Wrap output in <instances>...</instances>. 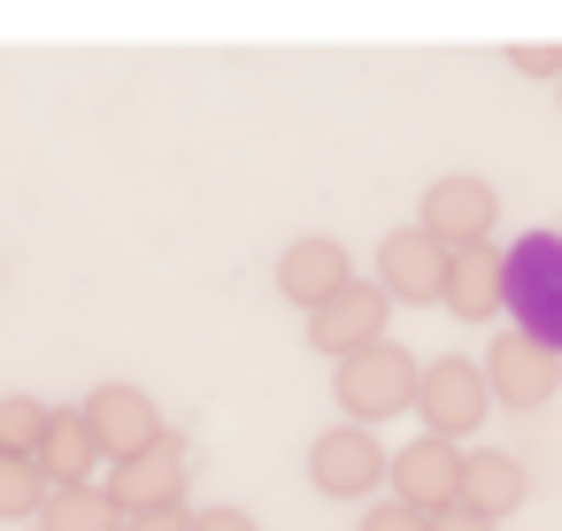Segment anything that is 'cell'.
<instances>
[{"label":"cell","mask_w":562,"mask_h":531,"mask_svg":"<svg viewBox=\"0 0 562 531\" xmlns=\"http://www.w3.org/2000/svg\"><path fill=\"white\" fill-rule=\"evenodd\" d=\"M493 216H501V201H493L485 178H439V185H424L416 231L439 239L447 255H462V247H485L493 239Z\"/></svg>","instance_id":"5b68a950"},{"label":"cell","mask_w":562,"mask_h":531,"mask_svg":"<svg viewBox=\"0 0 562 531\" xmlns=\"http://www.w3.org/2000/svg\"><path fill=\"white\" fill-rule=\"evenodd\" d=\"M40 531H124V500L93 477V485H55L40 508Z\"/></svg>","instance_id":"2e32d148"},{"label":"cell","mask_w":562,"mask_h":531,"mask_svg":"<svg viewBox=\"0 0 562 531\" xmlns=\"http://www.w3.org/2000/svg\"><path fill=\"white\" fill-rule=\"evenodd\" d=\"M524 462L516 454H501V447H470L462 454V508H477L485 523H501V516H516L524 508Z\"/></svg>","instance_id":"4fadbf2b"},{"label":"cell","mask_w":562,"mask_h":531,"mask_svg":"<svg viewBox=\"0 0 562 531\" xmlns=\"http://www.w3.org/2000/svg\"><path fill=\"white\" fill-rule=\"evenodd\" d=\"M447 308H454L462 324L501 316V247H462V255L447 262Z\"/></svg>","instance_id":"9a60e30c"},{"label":"cell","mask_w":562,"mask_h":531,"mask_svg":"<svg viewBox=\"0 0 562 531\" xmlns=\"http://www.w3.org/2000/svg\"><path fill=\"white\" fill-rule=\"evenodd\" d=\"M462 454L470 447H454V439H408L401 454H393V470H385V485H393V500H408V508H424V516H447L454 500H462Z\"/></svg>","instance_id":"52a82bcc"},{"label":"cell","mask_w":562,"mask_h":531,"mask_svg":"<svg viewBox=\"0 0 562 531\" xmlns=\"http://www.w3.org/2000/svg\"><path fill=\"white\" fill-rule=\"evenodd\" d=\"M362 531H431V516L408 500H378V508H362Z\"/></svg>","instance_id":"d6986e66"},{"label":"cell","mask_w":562,"mask_h":531,"mask_svg":"<svg viewBox=\"0 0 562 531\" xmlns=\"http://www.w3.org/2000/svg\"><path fill=\"white\" fill-rule=\"evenodd\" d=\"M186 470H193V454H186V431H162L147 454L116 462L109 493L124 500V516H139V508H178V493H186Z\"/></svg>","instance_id":"8fae6325"},{"label":"cell","mask_w":562,"mask_h":531,"mask_svg":"<svg viewBox=\"0 0 562 531\" xmlns=\"http://www.w3.org/2000/svg\"><path fill=\"white\" fill-rule=\"evenodd\" d=\"M416 385H424V362L408 354V347H393V339H378V347H362V354H347L339 370H331V393H339V416L347 423H385V416H401V408H416Z\"/></svg>","instance_id":"7a4b0ae2"},{"label":"cell","mask_w":562,"mask_h":531,"mask_svg":"<svg viewBox=\"0 0 562 531\" xmlns=\"http://www.w3.org/2000/svg\"><path fill=\"white\" fill-rule=\"evenodd\" d=\"M508 63H516L524 78H554V70H562V47H531V39H524V47H508Z\"/></svg>","instance_id":"ffe728a7"},{"label":"cell","mask_w":562,"mask_h":531,"mask_svg":"<svg viewBox=\"0 0 562 531\" xmlns=\"http://www.w3.org/2000/svg\"><path fill=\"white\" fill-rule=\"evenodd\" d=\"M47 470L32 454H0V523H16V516H40L47 508Z\"/></svg>","instance_id":"e0dca14e"},{"label":"cell","mask_w":562,"mask_h":531,"mask_svg":"<svg viewBox=\"0 0 562 531\" xmlns=\"http://www.w3.org/2000/svg\"><path fill=\"white\" fill-rule=\"evenodd\" d=\"M124 531H193V516H186V500L178 508H139V516H124Z\"/></svg>","instance_id":"44dd1931"},{"label":"cell","mask_w":562,"mask_h":531,"mask_svg":"<svg viewBox=\"0 0 562 531\" xmlns=\"http://www.w3.org/2000/svg\"><path fill=\"white\" fill-rule=\"evenodd\" d=\"M501 316L562 354V231H524L501 247Z\"/></svg>","instance_id":"6da1fadb"},{"label":"cell","mask_w":562,"mask_h":531,"mask_svg":"<svg viewBox=\"0 0 562 531\" xmlns=\"http://www.w3.org/2000/svg\"><path fill=\"white\" fill-rule=\"evenodd\" d=\"M101 462H109V454H101L86 408H55V423H47V439H40V470H47V485H93Z\"/></svg>","instance_id":"5bb4252c"},{"label":"cell","mask_w":562,"mask_h":531,"mask_svg":"<svg viewBox=\"0 0 562 531\" xmlns=\"http://www.w3.org/2000/svg\"><path fill=\"white\" fill-rule=\"evenodd\" d=\"M193 531H262V523H255L247 508H232V500H216V508H201V516H193Z\"/></svg>","instance_id":"7402d4cb"},{"label":"cell","mask_w":562,"mask_h":531,"mask_svg":"<svg viewBox=\"0 0 562 531\" xmlns=\"http://www.w3.org/2000/svg\"><path fill=\"white\" fill-rule=\"evenodd\" d=\"M485 400H493V385H485V362H470V354H439L431 370H424V385H416V416H424V431L431 439H470V431H485Z\"/></svg>","instance_id":"3957f363"},{"label":"cell","mask_w":562,"mask_h":531,"mask_svg":"<svg viewBox=\"0 0 562 531\" xmlns=\"http://www.w3.org/2000/svg\"><path fill=\"white\" fill-rule=\"evenodd\" d=\"M47 423H55L47 400H32V393H0V454H32V462H40Z\"/></svg>","instance_id":"ac0fdd59"},{"label":"cell","mask_w":562,"mask_h":531,"mask_svg":"<svg viewBox=\"0 0 562 531\" xmlns=\"http://www.w3.org/2000/svg\"><path fill=\"white\" fill-rule=\"evenodd\" d=\"M355 285V255L339 247V239H293L285 255H278V293L293 301V308H324V301H339Z\"/></svg>","instance_id":"7c38bea8"},{"label":"cell","mask_w":562,"mask_h":531,"mask_svg":"<svg viewBox=\"0 0 562 531\" xmlns=\"http://www.w3.org/2000/svg\"><path fill=\"white\" fill-rule=\"evenodd\" d=\"M385 470H393V454H385L378 431H362V423H331V431L308 439V477H316V493H331V500L378 493Z\"/></svg>","instance_id":"277c9868"},{"label":"cell","mask_w":562,"mask_h":531,"mask_svg":"<svg viewBox=\"0 0 562 531\" xmlns=\"http://www.w3.org/2000/svg\"><path fill=\"white\" fill-rule=\"evenodd\" d=\"M431 531H501V523H485L477 508H462V500H454L447 516H431Z\"/></svg>","instance_id":"603a6c76"},{"label":"cell","mask_w":562,"mask_h":531,"mask_svg":"<svg viewBox=\"0 0 562 531\" xmlns=\"http://www.w3.org/2000/svg\"><path fill=\"white\" fill-rule=\"evenodd\" d=\"M485 385H493L501 408H539V400L562 393V354L539 347V339H524V331L508 324V331L485 347Z\"/></svg>","instance_id":"8992f818"},{"label":"cell","mask_w":562,"mask_h":531,"mask_svg":"<svg viewBox=\"0 0 562 531\" xmlns=\"http://www.w3.org/2000/svg\"><path fill=\"white\" fill-rule=\"evenodd\" d=\"M447 247L439 239H424L416 224H401V231H385L378 239V285H385V301H447Z\"/></svg>","instance_id":"30bf717a"},{"label":"cell","mask_w":562,"mask_h":531,"mask_svg":"<svg viewBox=\"0 0 562 531\" xmlns=\"http://www.w3.org/2000/svg\"><path fill=\"white\" fill-rule=\"evenodd\" d=\"M78 408H86V423H93V439H101L109 462H132V454H147V447L170 431L162 408H155L139 385H93Z\"/></svg>","instance_id":"9c48e42d"},{"label":"cell","mask_w":562,"mask_h":531,"mask_svg":"<svg viewBox=\"0 0 562 531\" xmlns=\"http://www.w3.org/2000/svg\"><path fill=\"white\" fill-rule=\"evenodd\" d=\"M385 316H393L385 285H378V278H355L339 301H324V308L308 316V347L331 354V362H347V354H362V347L385 339Z\"/></svg>","instance_id":"ba28073f"}]
</instances>
